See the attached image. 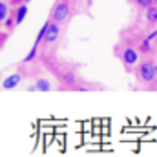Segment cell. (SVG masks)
<instances>
[{"label":"cell","mask_w":157,"mask_h":157,"mask_svg":"<svg viewBox=\"0 0 157 157\" xmlns=\"http://www.w3.org/2000/svg\"><path fill=\"white\" fill-rule=\"evenodd\" d=\"M15 26H17V18H15V15H7V18L4 20V28H6L7 31H11Z\"/></svg>","instance_id":"cell-11"},{"label":"cell","mask_w":157,"mask_h":157,"mask_svg":"<svg viewBox=\"0 0 157 157\" xmlns=\"http://www.w3.org/2000/svg\"><path fill=\"white\" fill-rule=\"evenodd\" d=\"M37 53H39V46H35V44H33V48L29 49V53H28V55L24 57V64H28V62H31V60H33V59L37 57Z\"/></svg>","instance_id":"cell-12"},{"label":"cell","mask_w":157,"mask_h":157,"mask_svg":"<svg viewBox=\"0 0 157 157\" xmlns=\"http://www.w3.org/2000/svg\"><path fill=\"white\" fill-rule=\"evenodd\" d=\"M139 55H141V51L135 49V48H124V49H122V53H121V60H122V64L126 66L128 71L139 62Z\"/></svg>","instance_id":"cell-3"},{"label":"cell","mask_w":157,"mask_h":157,"mask_svg":"<svg viewBox=\"0 0 157 157\" xmlns=\"http://www.w3.org/2000/svg\"><path fill=\"white\" fill-rule=\"evenodd\" d=\"M6 39H7V35H6V37H4V39L0 40V49H2V42H4V40H6Z\"/></svg>","instance_id":"cell-16"},{"label":"cell","mask_w":157,"mask_h":157,"mask_svg":"<svg viewBox=\"0 0 157 157\" xmlns=\"http://www.w3.org/2000/svg\"><path fill=\"white\" fill-rule=\"evenodd\" d=\"M7 15H9L7 4H6V2H0V22H4V20L7 18Z\"/></svg>","instance_id":"cell-13"},{"label":"cell","mask_w":157,"mask_h":157,"mask_svg":"<svg viewBox=\"0 0 157 157\" xmlns=\"http://www.w3.org/2000/svg\"><path fill=\"white\" fill-rule=\"evenodd\" d=\"M155 71H157V64H155Z\"/></svg>","instance_id":"cell-19"},{"label":"cell","mask_w":157,"mask_h":157,"mask_svg":"<svg viewBox=\"0 0 157 157\" xmlns=\"http://www.w3.org/2000/svg\"><path fill=\"white\" fill-rule=\"evenodd\" d=\"M135 77L141 84L144 86H152L157 82V71H155V62L146 59L143 62H139L137 70H135Z\"/></svg>","instance_id":"cell-1"},{"label":"cell","mask_w":157,"mask_h":157,"mask_svg":"<svg viewBox=\"0 0 157 157\" xmlns=\"http://www.w3.org/2000/svg\"><path fill=\"white\" fill-rule=\"evenodd\" d=\"M133 2H135V6L141 7V9H148L150 6H154V0H133Z\"/></svg>","instance_id":"cell-14"},{"label":"cell","mask_w":157,"mask_h":157,"mask_svg":"<svg viewBox=\"0 0 157 157\" xmlns=\"http://www.w3.org/2000/svg\"><path fill=\"white\" fill-rule=\"evenodd\" d=\"M51 90H53V86L48 78H39V80H35V84L28 86V91H51Z\"/></svg>","instance_id":"cell-7"},{"label":"cell","mask_w":157,"mask_h":157,"mask_svg":"<svg viewBox=\"0 0 157 157\" xmlns=\"http://www.w3.org/2000/svg\"><path fill=\"white\" fill-rule=\"evenodd\" d=\"M15 18H17V24H22L24 22V18H26V15H28V4H20V6H17V9H15Z\"/></svg>","instance_id":"cell-9"},{"label":"cell","mask_w":157,"mask_h":157,"mask_svg":"<svg viewBox=\"0 0 157 157\" xmlns=\"http://www.w3.org/2000/svg\"><path fill=\"white\" fill-rule=\"evenodd\" d=\"M70 11H71L70 0H59L51 9V20H55L59 24H64L70 18Z\"/></svg>","instance_id":"cell-2"},{"label":"cell","mask_w":157,"mask_h":157,"mask_svg":"<svg viewBox=\"0 0 157 157\" xmlns=\"http://www.w3.org/2000/svg\"><path fill=\"white\" fill-rule=\"evenodd\" d=\"M101 132H102V133H110V126H104V128H101Z\"/></svg>","instance_id":"cell-15"},{"label":"cell","mask_w":157,"mask_h":157,"mask_svg":"<svg viewBox=\"0 0 157 157\" xmlns=\"http://www.w3.org/2000/svg\"><path fill=\"white\" fill-rule=\"evenodd\" d=\"M22 2H24V4H29V2H31V0H22Z\"/></svg>","instance_id":"cell-17"},{"label":"cell","mask_w":157,"mask_h":157,"mask_svg":"<svg viewBox=\"0 0 157 157\" xmlns=\"http://www.w3.org/2000/svg\"><path fill=\"white\" fill-rule=\"evenodd\" d=\"M157 37V29H154L152 33H148L144 39L141 40V46H139V51L141 53H150V49H152V42L155 40Z\"/></svg>","instance_id":"cell-8"},{"label":"cell","mask_w":157,"mask_h":157,"mask_svg":"<svg viewBox=\"0 0 157 157\" xmlns=\"http://www.w3.org/2000/svg\"><path fill=\"white\" fill-rule=\"evenodd\" d=\"M59 39H60V24L49 18V20H48V31H46V37H44V42H42V44L53 46Z\"/></svg>","instance_id":"cell-4"},{"label":"cell","mask_w":157,"mask_h":157,"mask_svg":"<svg viewBox=\"0 0 157 157\" xmlns=\"http://www.w3.org/2000/svg\"><path fill=\"white\" fill-rule=\"evenodd\" d=\"M146 22L150 24V26H155L157 24V6L154 4V6H150L148 9H146Z\"/></svg>","instance_id":"cell-10"},{"label":"cell","mask_w":157,"mask_h":157,"mask_svg":"<svg viewBox=\"0 0 157 157\" xmlns=\"http://www.w3.org/2000/svg\"><path fill=\"white\" fill-rule=\"evenodd\" d=\"M60 82L64 84V86H68V88H75L77 86V75H75V71L73 70H64L62 73H60Z\"/></svg>","instance_id":"cell-6"},{"label":"cell","mask_w":157,"mask_h":157,"mask_svg":"<svg viewBox=\"0 0 157 157\" xmlns=\"http://www.w3.org/2000/svg\"><path fill=\"white\" fill-rule=\"evenodd\" d=\"M22 80H24V75L20 71H17V73H11V75H7V77L4 78L2 84H0V88L2 90H15Z\"/></svg>","instance_id":"cell-5"},{"label":"cell","mask_w":157,"mask_h":157,"mask_svg":"<svg viewBox=\"0 0 157 157\" xmlns=\"http://www.w3.org/2000/svg\"><path fill=\"white\" fill-rule=\"evenodd\" d=\"M154 4H155V6H157V0H154Z\"/></svg>","instance_id":"cell-18"}]
</instances>
